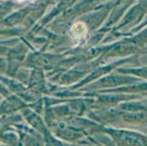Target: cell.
Wrapping results in <instances>:
<instances>
[{
  "label": "cell",
  "mask_w": 147,
  "mask_h": 146,
  "mask_svg": "<svg viewBox=\"0 0 147 146\" xmlns=\"http://www.w3.org/2000/svg\"><path fill=\"white\" fill-rule=\"evenodd\" d=\"M114 137L121 146H147V136L134 132H119Z\"/></svg>",
  "instance_id": "cell-1"
},
{
  "label": "cell",
  "mask_w": 147,
  "mask_h": 146,
  "mask_svg": "<svg viewBox=\"0 0 147 146\" xmlns=\"http://www.w3.org/2000/svg\"><path fill=\"white\" fill-rule=\"evenodd\" d=\"M73 38L76 40H81L86 37L88 33V29L84 23L78 22L75 24L70 29Z\"/></svg>",
  "instance_id": "cell-2"
},
{
  "label": "cell",
  "mask_w": 147,
  "mask_h": 146,
  "mask_svg": "<svg viewBox=\"0 0 147 146\" xmlns=\"http://www.w3.org/2000/svg\"><path fill=\"white\" fill-rule=\"evenodd\" d=\"M18 2H23V1H25V0H18Z\"/></svg>",
  "instance_id": "cell-3"
}]
</instances>
